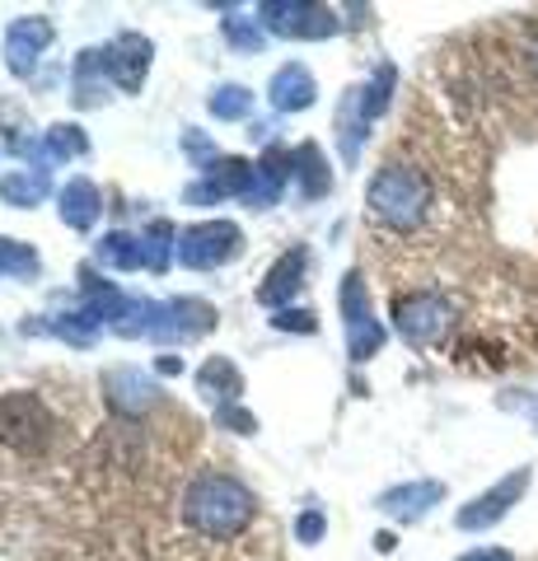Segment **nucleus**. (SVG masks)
Segmentation results:
<instances>
[{
	"label": "nucleus",
	"mask_w": 538,
	"mask_h": 561,
	"mask_svg": "<svg viewBox=\"0 0 538 561\" xmlns=\"http://www.w3.org/2000/svg\"><path fill=\"white\" fill-rule=\"evenodd\" d=\"M370 202H375V210H379V216H385L389 225L408 230V225L422 220V210H426V202H431V187H426V179H422L416 169H398V164H393V169L379 173Z\"/></svg>",
	"instance_id": "1"
},
{
	"label": "nucleus",
	"mask_w": 538,
	"mask_h": 561,
	"mask_svg": "<svg viewBox=\"0 0 538 561\" xmlns=\"http://www.w3.org/2000/svg\"><path fill=\"white\" fill-rule=\"evenodd\" d=\"M525 486H529V468H525V472H515V478H506V482H501V486L492 491V496H482V501L473 505V511H463V524H468V529H478V524L501 519V515H506V505H511Z\"/></svg>",
	"instance_id": "2"
},
{
	"label": "nucleus",
	"mask_w": 538,
	"mask_h": 561,
	"mask_svg": "<svg viewBox=\"0 0 538 561\" xmlns=\"http://www.w3.org/2000/svg\"><path fill=\"white\" fill-rule=\"evenodd\" d=\"M463 561H511L506 552H473V557H463Z\"/></svg>",
	"instance_id": "3"
}]
</instances>
